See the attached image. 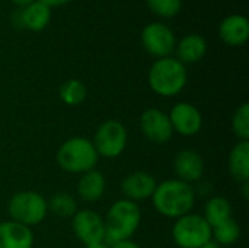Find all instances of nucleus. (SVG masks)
<instances>
[{"instance_id":"f257e3e1","label":"nucleus","mask_w":249,"mask_h":248,"mask_svg":"<svg viewBox=\"0 0 249 248\" xmlns=\"http://www.w3.org/2000/svg\"><path fill=\"white\" fill-rule=\"evenodd\" d=\"M196 200L197 194L193 184L184 183L178 178L159 183L150 197L155 210L159 215L174 221L193 212Z\"/></svg>"},{"instance_id":"f03ea898","label":"nucleus","mask_w":249,"mask_h":248,"mask_svg":"<svg viewBox=\"0 0 249 248\" xmlns=\"http://www.w3.org/2000/svg\"><path fill=\"white\" fill-rule=\"evenodd\" d=\"M105 222V241L108 244L133 238L142 222L140 206L131 200H115L107 210Z\"/></svg>"},{"instance_id":"7ed1b4c3","label":"nucleus","mask_w":249,"mask_h":248,"mask_svg":"<svg viewBox=\"0 0 249 248\" xmlns=\"http://www.w3.org/2000/svg\"><path fill=\"white\" fill-rule=\"evenodd\" d=\"M149 86L150 89L163 98H172L181 94L187 85L188 73L185 64L177 57L158 58L149 70Z\"/></svg>"},{"instance_id":"20e7f679","label":"nucleus","mask_w":249,"mask_h":248,"mask_svg":"<svg viewBox=\"0 0 249 248\" xmlns=\"http://www.w3.org/2000/svg\"><path fill=\"white\" fill-rule=\"evenodd\" d=\"M58 167L69 174H85L96 168L99 155L92 140L83 136H73L64 140L55 155Z\"/></svg>"},{"instance_id":"39448f33","label":"nucleus","mask_w":249,"mask_h":248,"mask_svg":"<svg viewBox=\"0 0 249 248\" xmlns=\"http://www.w3.org/2000/svg\"><path fill=\"white\" fill-rule=\"evenodd\" d=\"M7 213L10 221L22 224L28 228L36 227L48 215L47 199L38 191H18L7 202Z\"/></svg>"},{"instance_id":"423d86ee","label":"nucleus","mask_w":249,"mask_h":248,"mask_svg":"<svg viewBox=\"0 0 249 248\" xmlns=\"http://www.w3.org/2000/svg\"><path fill=\"white\" fill-rule=\"evenodd\" d=\"M172 240L179 248H200L212 241V227L200 213L190 212L172 225Z\"/></svg>"},{"instance_id":"0eeeda50","label":"nucleus","mask_w":249,"mask_h":248,"mask_svg":"<svg viewBox=\"0 0 249 248\" xmlns=\"http://www.w3.org/2000/svg\"><path fill=\"white\" fill-rule=\"evenodd\" d=\"M127 142H128L127 129L121 121L115 118H109L101 123L92 139V143L99 158H107V159H115L121 156L127 148Z\"/></svg>"},{"instance_id":"6e6552de","label":"nucleus","mask_w":249,"mask_h":248,"mask_svg":"<svg viewBox=\"0 0 249 248\" xmlns=\"http://www.w3.org/2000/svg\"><path fill=\"white\" fill-rule=\"evenodd\" d=\"M142 44L144 50L156 58L169 57L177 47L172 29L160 22H153L144 26L142 31Z\"/></svg>"},{"instance_id":"1a4fd4ad","label":"nucleus","mask_w":249,"mask_h":248,"mask_svg":"<svg viewBox=\"0 0 249 248\" xmlns=\"http://www.w3.org/2000/svg\"><path fill=\"white\" fill-rule=\"evenodd\" d=\"M71 229L85 246L105 240L104 218L92 209H80L71 216Z\"/></svg>"},{"instance_id":"9d476101","label":"nucleus","mask_w":249,"mask_h":248,"mask_svg":"<svg viewBox=\"0 0 249 248\" xmlns=\"http://www.w3.org/2000/svg\"><path fill=\"white\" fill-rule=\"evenodd\" d=\"M140 130L143 136L155 145H165L174 136V130L169 121L168 113L159 108H153V107L142 113Z\"/></svg>"},{"instance_id":"9b49d317","label":"nucleus","mask_w":249,"mask_h":248,"mask_svg":"<svg viewBox=\"0 0 249 248\" xmlns=\"http://www.w3.org/2000/svg\"><path fill=\"white\" fill-rule=\"evenodd\" d=\"M168 117L174 133H178L184 137H193L203 129V114L191 102L182 101L175 104Z\"/></svg>"},{"instance_id":"f8f14e48","label":"nucleus","mask_w":249,"mask_h":248,"mask_svg":"<svg viewBox=\"0 0 249 248\" xmlns=\"http://www.w3.org/2000/svg\"><path fill=\"white\" fill-rule=\"evenodd\" d=\"M158 183L156 178L147 171H134L127 174L121 181V193L124 199L134 203L150 200Z\"/></svg>"},{"instance_id":"ddd939ff","label":"nucleus","mask_w":249,"mask_h":248,"mask_svg":"<svg viewBox=\"0 0 249 248\" xmlns=\"http://www.w3.org/2000/svg\"><path fill=\"white\" fill-rule=\"evenodd\" d=\"M174 172L178 180L193 184L204 174V159L194 149H182L174 158Z\"/></svg>"},{"instance_id":"4468645a","label":"nucleus","mask_w":249,"mask_h":248,"mask_svg":"<svg viewBox=\"0 0 249 248\" xmlns=\"http://www.w3.org/2000/svg\"><path fill=\"white\" fill-rule=\"evenodd\" d=\"M34 232L15 221L0 222V248H32Z\"/></svg>"},{"instance_id":"2eb2a0df","label":"nucleus","mask_w":249,"mask_h":248,"mask_svg":"<svg viewBox=\"0 0 249 248\" xmlns=\"http://www.w3.org/2000/svg\"><path fill=\"white\" fill-rule=\"evenodd\" d=\"M107 190L105 175L99 170H92L80 175L77 181V196L85 203L99 202Z\"/></svg>"},{"instance_id":"dca6fc26","label":"nucleus","mask_w":249,"mask_h":248,"mask_svg":"<svg viewBox=\"0 0 249 248\" xmlns=\"http://www.w3.org/2000/svg\"><path fill=\"white\" fill-rule=\"evenodd\" d=\"M222 41L231 47L244 45L249 38V22L244 15H231L225 18L219 28Z\"/></svg>"},{"instance_id":"f3484780","label":"nucleus","mask_w":249,"mask_h":248,"mask_svg":"<svg viewBox=\"0 0 249 248\" xmlns=\"http://www.w3.org/2000/svg\"><path fill=\"white\" fill-rule=\"evenodd\" d=\"M228 170L231 177L242 184L249 181V140H239L228 156Z\"/></svg>"},{"instance_id":"a211bd4d","label":"nucleus","mask_w":249,"mask_h":248,"mask_svg":"<svg viewBox=\"0 0 249 248\" xmlns=\"http://www.w3.org/2000/svg\"><path fill=\"white\" fill-rule=\"evenodd\" d=\"M175 48H177V58L182 64H193L200 61L206 56L207 42L201 35L190 34L184 37Z\"/></svg>"},{"instance_id":"6ab92c4d","label":"nucleus","mask_w":249,"mask_h":248,"mask_svg":"<svg viewBox=\"0 0 249 248\" xmlns=\"http://www.w3.org/2000/svg\"><path fill=\"white\" fill-rule=\"evenodd\" d=\"M20 16H22L23 28L38 32L48 25L51 19V7H48L47 4L38 0H34L32 3H29L20 10Z\"/></svg>"},{"instance_id":"aec40b11","label":"nucleus","mask_w":249,"mask_h":248,"mask_svg":"<svg viewBox=\"0 0 249 248\" xmlns=\"http://www.w3.org/2000/svg\"><path fill=\"white\" fill-rule=\"evenodd\" d=\"M201 215L213 229L214 227L233 218L232 216V205L223 196H213L206 202L204 210Z\"/></svg>"},{"instance_id":"412c9836","label":"nucleus","mask_w":249,"mask_h":248,"mask_svg":"<svg viewBox=\"0 0 249 248\" xmlns=\"http://www.w3.org/2000/svg\"><path fill=\"white\" fill-rule=\"evenodd\" d=\"M58 95H60V99L66 105H69V107H77V105H80L86 99V96H88V88L79 79H69V80H66L60 86Z\"/></svg>"},{"instance_id":"4be33fe9","label":"nucleus","mask_w":249,"mask_h":248,"mask_svg":"<svg viewBox=\"0 0 249 248\" xmlns=\"http://www.w3.org/2000/svg\"><path fill=\"white\" fill-rule=\"evenodd\" d=\"M48 212L58 218H71L77 212V203L69 193H55L47 199Z\"/></svg>"},{"instance_id":"5701e85b","label":"nucleus","mask_w":249,"mask_h":248,"mask_svg":"<svg viewBox=\"0 0 249 248\" xmlns=\"http://www.w3.org/2000/svg\"><path fill=\"white\" fill-rule=\"evenodd\" d=\"M239 237H241V227L233 218L212 229V240L220 247H229L235 244L239 240Z\"/></svg>"},{"instance_id":"b1692460","label":"nucleus","mask_w":249,"mask_h":248,"mask_svg":"<svg viewBox=\"0 0 249 248\" xmlns=\"http://www.w3.org/2000/svg\"><path fill=\"white\" fill-rule=\"evenodd\" d=\"M232 130L238 140H249V104L239 105L232 117Z\"/></svg>"},{"instance_id":"393cba45","label":"nucleus","mask_w":249,"mask_h":248,"mask_svg":"<svg viewBox=\"0 0 249 248\" xmlns=\"http://www.w3.org/2000/svg\"><path fill=\"white\" fill-rule=\"evenodd\" d=\"M153 13L162 18H172L181 10V0H146Z\"/></svg>"},{"instance_id":"a878e982","label":"nucleus","mask_w":249,"mask_h":248,"mask_svg":"<svg viewBox=\"0 0 249 248\" xmlns=\"http://www.w3.org/2000/svg\"><path fill=\"white\" fill-rule=\"evenodd\" d=\"M109 248H142L136 241H133V238H128V240H121V241H117V243H112L109 244Z\"/></svg>"},{"instance_id":"bb28decb","label":"nucleus","mask_w":249,"mask_h":248,"mask_svg":"<svg viewBox=\"0 0 249 248\" xmlns=\"http://www.w3.org/2000/svg\"><path fill=\"white\" fill-rule=\"evenodd\" d=\"M12 22H13V25L16 26V28H23V25H22V16H20V10H18V12H13V15H12Z\"/></svg>"},{"instance_id":"cd10ccee","label":"nucleus","mask_w":249,"mask_h":248,"mask_svg":"<svg viewBox=\"0 0 249 248\" xmlns=\"http://www.w3.org/2000/svg\"><path fill=\"white\" fill-rule=\"evenodd\" d=\"M44 4H47L48 7H53V6H60V4H64V3H69L70 0H38Z\"/></svg>"},{"instance_id":"c85d7f7f","label":"nucleus","mask_w":249,"mask_h":248,"mask_svg":"<svg viewBox=\"0 0 249 248\" xmlns=\"http://www.w3.org/2000/svg\"><path fill=\"white\" fill-rule=\"evenodd\" d=\"M85 248H109V244L105 240H102V241H96V243L88 244V246H85Z\"/></svg>"},{"instance_id":"c756f323","label":"nucleus","mask_w":249,"mask_h":248,"mask_svg":"<svg viewBox=\"0 0 249 248\" xmlns=\"http://www.w3.org/2000/svg\"><path fill=\"white\" fill-rule=\"evenodd\" d=\"M241 186H242V189H241V190H242L244 199H248L249 197V181L248 183H242Z\"/></svg>"},{"instance_id":"7c9ffc66","label":"nucleus","mask_w":249,"mask_h":248,"mask_svg":"<svg viewBox=\"0 0 249 248\" xmlns=\"http://www.w3.org/2000/svg\"><path fill=\"white\" fill-rule=\"evenodd\" d=\"M10 1H13L15 4H18V6H28L29 3H32L34 0H10Z\"/></svg>"},{"instance_id":"2f4dec72","label":"nucleus","mask_w":249,"mask_h":248,"mask_svg":"<svg viewBox=\"0 0 249 248\" xmlns=\"http://www.w3.org/2000/svg\"><path fill=\"white\" fill-rule=\"evenodd\" d=\"M200 248H222V247H220V246H217V244H216V243H214V241L212 240V241H209L207 244L201 246V247H200Z\"/></svg>"}]
</instances>
